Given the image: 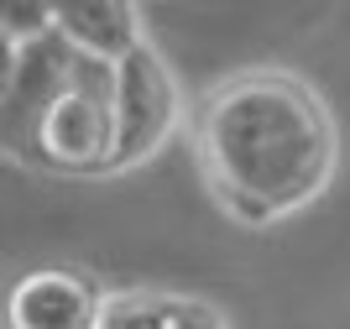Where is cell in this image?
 <instances>
[{
    "label": "cell",
    "instance_id": "cell-1",
    "mask_svg": "<svg viewBox=\"0 0 350 329\" xmlns=\"http://www.w3.org/2000/svg\"><path fill=\"white\" fill-rule=\"evenodd\" d=\"M193 152L219 209L246 230H267L335 183L340 131L308 79L251 68L204 100Z\"/></svg>",
    "mask_w": 350,
    "mask_h": 329
},
{
    "label": "cell",
    "instance_id": "cell-2",
    "mask_svg": "<svg viewBox=\"0 0 350 329\" xmlns=\"http://www.w3.org/2000/svg\"><path fill=\"white\" fill-rule=\"evenodd\" d=\"M116 63L73 53L63 84L53 89V100L31 120V131L16 146H5V157L37 172H58V178H79V172H110L116 168Z\"/></svg>",
    "mask_w": 350,
    "mask_h": 329
},
{
    "label": "cell",
    "instance_id": "cell-3",
    "mask_svg": "<svg viewBox=\"0 0 350 329\" xmlns=\"http://www.w3.org/2000/svg\"><path fill=\"white\" fill-rule=\"evenodd\" d=\"M178 120H183L178 79H173V68H167V57L152 42H142L126 63H116L120 146H116V168L110 172H131V168H142V162H152L162 146L173 142Z\"/></svg>",
    "mask_w": 350,
    "mask_h": 329
},
{
    "label": "cell",
    "instance_id": "cell-4",
    "mask_svg": "<svg viewBox=\"0 0 350 329\" xmlns=\"http://www.w3.org/2000/svg\"><path fill=\"white\" fill-rule=\"evenodd\" d=\"M105 293L79 267H37L16 277L5 298V329H105Z\"/></svg>",
    "mask_w": 350,
    "mask_h": 329
},
{
    "label": "cell",
    "instance_id": "cell-5",
    "mask_svg": "<svg viewBox=\"0 0 350 329\" xmlns=\"http://www.w3.org/2000/svg\"><path fill=\"white\" fill-rule=\"evenodd\" d=\"M58 37L84 57L126 63L146 42L142 5L136 0H68V5H58Z\"/></svg>",
    "mask_w": 350,
    "mask_h": 329
},
{
    "label": "cell",
    "instance_id": "cell-6",
    "mask_svg": "<svg viewBox=\"0 0 350 329\" xmlns=\"http://www.w3.org/2000/svg\"><path fill=\"white\" fill-rule=\"evenodd\" d=\"M105 329H230L209 298L173 287H126L105 303Z\"/></svg>",
    "mask_w": 350,
    "mask_h": 329
},
{
    "label": "cell",
    "instance_id": "cell-7",
    "mask_svg": "<svg viewBox=\"0 0 350 329\" xmlns=\"http://www.w3.org/2000/svg\"><path fill=\"white\" fill-rule=\"evenodd\" d=\"M53 31H58V5H47V0H31V5H5V11H0V37H5V53H11V47L47 42Z\"/></svg>",
    "mask_w": 350,
    "mask_h": 329
}]
</instances>
